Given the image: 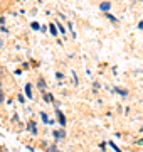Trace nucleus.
Wrapping results in <instances>:
<instances>
[{
    "mask_svg": "<svg viewBox=\"0 0 143 152\" xmlns=\"http://www.w3.org/2000/svg\"><path fill=\"white\" fill-rule=\"evenodd\" d=\"M64 135H66V134H64V130H56V132H54V137H56V139H64Z\"/></svg>",
    "mask_w": 143,
    "mask_h": 152,
    "instance_id": "nucleus-2",
    "label": "nucleus"
},
{
    "mask_svg": "<svg viewBox=\"0 0 143 152\" xmlns=\"http://www.w3.org/2000/svg\"><path fill=\"white\" fill-rule=\"evenodd\" d=\"M138 27H140V29H143V22H140V24H138Z\"/></svg>",
    "mask_w": 143,
    "mask_h": 152,
    "instance_id": "nucleus-11",
    "label": "nucleus"
},
{
    "mask_svg": "<svg viewBox=\"0 0 143 152\" xmlns=\"http://www.w3.org/2000/svg\"><path fill=\"white\" fill-rule=\"evenodd\" d=\"M42 120H44L46 124H49V118H47V115H46V113H42Z\"/></svg>",
    "mask_w": 143,
    "mask_h": 152,
    "instance_id": "nucleus-8",
    "label": "nucleus"
},
{
    "mask_svg": "<svg viewBox=\"0 0 143 152\" xmlns=\"http://www.w3.org/2000/svg\"><path fill=\"white\" fill-rule=\"evenodd\" d=\"M54 98H52V95H46V102H52Z\"/></svg>",
    "mask_w": 143,
    "mask_h": 152,
    "instance_id": "nucleus-7",
    "label": "nucleus"
},
{
    "mask_svg": "<svg viewBox=\"0 0 143 152\" xmlns=\"http://www.w3.org/2000/svg\"><path fill=\"white\" fill-rule=\"evenodd\" d=\"M25 95H27L29 98L32 96V91H30V85H27V86H25Z\"/></svg>",
    "mask_w": 143,
    "mask_h": 152,
    "instance_id": "nucleus-4",
    "label": "nucleus"
},
{
    "mask_svg": "<svg viewBox=\"0 0 143 152\" xmlns=\"http://www.w3.org/2000/svg\"><path fill=\"white\" fill-rule=\"evenodd\" d=\"M111 147H113V149H115V151H116V152H121V151H120V149H118V145H115V144H113V142H111Z\"/></svg>",
    "mask_w": 143,
    "mask_h": 152,
    "instance_id": "nucleus-9",
    "label": "nucleus"
},
{
    "mask_svg": "<svg viewBox=\"0 0 143 152\" xmlns=\"http://www.w3.org/2000/svg\"><path fill=\"white\" fill-rule=\"evenodd\" d=\"M51 34H52V36H56V34H57V32H56V26H54V24H51Z\"/></svg>",
    "mask_w": 143,
    "mask_h": 152,
    "instance_id": "nucleus-5",
    "label": "nucleus"
},
{
    "mask_svg": "<svg viewBox=\"0 0 143 152\" xmlns=\"http://www.w3.org/2000/svg\"><path fill=\"white\" fill-rule=\"evenodd\" d=\"M32 29H35V31H39V29H40V26H39L37 22H32Z\"/></svg>",
    "mask_w": 143,
    "mask_h": 152,
    "instance_id": "nucleus-6",
    "label": "nucleus"
},
{
    "mask_svg": "<svg viewBox=\"0 0 143 152\" xmlns=\"http://www.w3.org/2000/svg\"><path fill=\"white\" fill-rule=\"evenodd\" d=\"M56 113H57V118H59V124L62 125V127H64V125H66V118L62 117V113H61V112H56Z\"/></svg>",
    "mask_w": 143,
    "mask_h": 152,
    "instance_id": "nucleus-1",
    "label": "nucleus"
},
{
    "mask_svg": "<svg viewBox=\"0 0 143 152\" xmlns=\"http://www.w3.org/2000/svg\"><path fill=\"white\" fill-rule=\"evenodd\" d=\"M49 152H57V151H56V145H52V147H51V149H49Z\"/></svg>",
    "mask_w": 143,
    "mask_h": 152,
    "instance_id": "nucleus-10",
    "label": "nucleus"
},
{
    "mask_svg": "<svg viewBox=\"0 0 143 152\" xmlns=\"http://www.w3.org/2000/svg\"><path fill=\"white\" fill-rule=\"evenodd\" d=\"M101 10H110V4L108 2H103L101 4Z\"/></svg>",
    "mask_w": 143,
    "mask_h": 152,
    "instance_id": "nucleus-3",
    "label": "nucleus"
}]
</instances>
